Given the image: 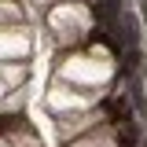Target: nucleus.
<instances>
[{
  "label": "nucleus",
  "mask_w": 147,
  "mask_h": 147,
  "mask_svg": "<svg viewBox=\"0 0 147 147\" xmlns=\"http://www.w3.org/2000/svg\"><path fill=\"white\" fill-rule=\"evenodd\" d=\"M70 147H114V140L103 136V132H92V136H85V140H77V144H70Z\"/></svg>",
  "instance_id": "nucleus-6"
},
{
  "label": "nucleus",
  "mask_w": 147,
  "mask_h": 147,
  "mask_svg": "<svg viewBox=\"0 0 147 147\" xmlns=\"http://www.w3.org/2000/svg\"><path fill=\"white\" fill-rule=\"evenodd\" d=\"M59 74H63V81H77V85H103L110 77V59H107L103 48L77 52L59 66Z\"/></svg>",
  "instance_id": "nucleus-1"
},
{
  "label": "nucleus",
  "mask_w": 147,
  "mask_h": 147,
  "mask_svg": "<svg viewBox=\"0 0 147 147\" xmlns=\"http://www.w3.org/2000/svg\"><path fill=\"white\" fill-rule=\"evenodd\" d=\"M0 147H7V144H4V140H0Z\"/></svg>",
  "instance_id": "nucleus-8"
},
{
  "label": "nucleus",
  "mask_w": 147,
  "mask_h": 147,
  "mask_svg": "<svg viewBox=\"0 0 147 147\" xmlns=\"http://www.w3.org/2000/svg\"><path fill=\"white\" fill-rule=\"evenodd\" d=\"M30 52V37L15 30H0V59H18Z\"/></svg>",
  "instance_id": "nucleus-3"
},
{
  "label": "nucleus",
  "mask_w": 147,
  "mask_h": 147,
  "mask_svg": "<svg viewBox=\"0 0 147 147\" xmlns=\"http://www.w3.org/2000/svg\"><path fill=\"white\" fill-rule=\"evenodd\" d=\"M22 74H26L22 66H0V96H4L7 88H15L18 81H22Z\"/></svg>",
  "instance_id": "nucleus-5"
},
{
  "label": "nucleus",
  "mask_w": 147,
  "mask_h": 147,
  "mask_svg": "<svg viewBox=\"0 0 147 147\" xmlns=\"http://www.w3.org/2000/svg\"><path fill=\"white\" fill-rule=\"evenodd\" d=\"M92 99L77 96V92H66V88H52L48 92V107L52 110H85Z\"/></svg>",
  "instance_id": "nucleus-4"
},
{
  "label": "nucleus",
  "mask_w": 147,
  "mask_h": 147,
  "mask_svg": "<svg viewBox=\"0 0 147 147\" xmlns=\"http://www.w3.org/2000/svg\"><path fill=\"white\" fill-rule=\"evenodd\" d=\"M7 15H18L15 4H0V18H7Z\"/></svg>",
  "instance_id": "nucleus-7"
},
{
  "label": "nucleus",
  "mask_w": 147,
  "mask_h": 147,
  "mask_svg": "<svg viewBox=\"0 0 147 147\" xmlns=\"http://www.w3.org/2000/svg\"><path fill=\"white\" fill-rule=\"evenodd\" d=\"M48 26H52V33L63 44H74V40H81V37L88 33L92 15H88V7H81V4H59L52 15H48Z\"/></svg>",
  "instance_id": "nucleus-2"
}]
</instances>
